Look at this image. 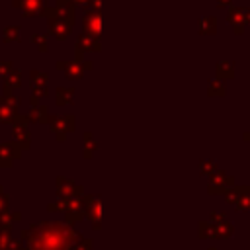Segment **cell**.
I'll return each instance as SVG.
<instances>
[{"mask_svg":"<svg viewBox=\"0 0 250 250\" xmlns=\"http://www.w3.org/2000/svg\"><path fill=\"white\" fill-rule=\"evenodd\" d=\"M76 47H78V57H80V53H82V51H98V41H96V39H92V35L82 33V35L78 37Z\"/></svg>","mask_w":250,"mask_h":250,"instance_id":"cell-4","label":"cell"},{"mask_svg":"<svg viewBox=\"0 0 250 250\" xmlns=\"http://www.w3.org/2000/svg\"><path fill=\"white\" fill-rule=\"evenodd\" d=\"M31 41H33L35 45H41V47H39L41 51H45V49H47V39H45V35H33V37H31Z\"/></svg>","mask_w":250,"mask_h":250,"instance_id":"cell-16","label":"cell"},{"mask_svg":"<svg viewBox=\"0 0 250 250\" xmlns=\"http://www.w3.org/2000/svg\"><path fill=\"white\" fill-rule=\"evenodd\" d=\"M72 123H74V119H72L70 115H62V117H55L51 127H53V131H55V133H59V135L62 137L66 131H72V129H74V125H72Z\"/></svg>","mask_w":250,"mask_h":250,"instance_id":"cell-1","label":"cell"},{"mask_svg":"<svg viewBox=\"0 0 250 250\" xmlns=\"http://www.w3.org/2000/svg\"><path fill=\"white\" fill-rule=\"evenodd\" d=\"M70 21H66V20H61V18H55V20H51L49 21V27H51V31L57 35V37H66L68 35V31H70Z\"/></svg>","mask_w":250,"mask_h":250,"instance_id":"cell-2","label":"cell"},{"mask_svg":"<svg viewBox=\"0 0 250 250\" xmlns=\"http://www.w3.org/2000/svg\"><path fill=\"white\" fill-rule=\"evenodd\" d=\"M82 70H84V64H80V66H78V61L68 62V66H66V74H68V76H72V78L80 76V74H82Z\"/></svg>","mask_w":250,"mask_h":250,"instance_id":"cell-12","label":"cell"},{"mask_svg":"<svg viewBox=\"0 0 250 250\" xmlns=\"http://www.w3.org/2000/svg\"><path fill=\"white\" fill-rule=\"evenodd\" d=\"M229 2H230V0H219V2H217V4H219V6H221V8H223V6H227V4H229Z\"/></svg>","mask_w":250,"mask_h":250,"instance_id":"cell-19","label":"cell"},{"mask_svg":"<svg viewBox=\"0 0 250 250\" xmlns=\"http://www.w3.org/2000/svg\"><path fill=\"white\" fill-rule=\"evenodd\" d=\"M14 4H16V6H21V8H23V12L31 16V14H37V12H41V8H43L45 0H23V2L16 0Z\"/></svg>","mask_w":250,"mask_h":250,"instance_id":"cell-6","label":"cell"},{"mask_svg":"<svg viewBox=\"0 0 250 250\" xmlns=\"http://www.w3.org/2000/svg\"><path fill=\"white\" fill-rule=\"evenodd\" d=\"M20 37V27L18 25H10L4 29V41H16Z\"/></svg>","mask_w":250,"mask_h":250,"instance_id":"cell-11","label":"cell"},{"mask_svg":"<svg viewBox=\"0 0 250 250\" xmlns=\"http://www.w3.org/2000/svg\"><path fill=\"white\" fill-rule=\"evenodd\" d=\"M244 21L250 23V10H244Z\"/></svg>","mask_w":250,"mask_h":250,"instance_id":"cell-18","label":"cell"},{"mask_svg":"<svg viewBox=\"0 0 250 250\" xmlns=\"http://www.w3.org/2000/svg\"><path fill=\"white\" fill-rule=\"evenodd\" d=\"M98 27H100V18H98V14H96V10H94V12H90L88 16H84V29H86V35L98 33Z\"/></svg>","mask_w":250,"mask_h":250,"instance_id":"cell-5","label":"cell"},{"mask_svg":"<svg viewBox=\"0 0 250 250\" xmlns=\"http://www.w3.org/2000/svg\"><path fill=\"white\" fill-rule=\"evenodd\" d=\"M29 117L35 119V121H37V119H45V117H47V107H45V105H33Z\"/></svg>","mask_w":250,"mask_h":250,"instance_id":"cell-13","label":"cell"},{"mask_svg":"<svg viewBox=\"0 0 250 250\" xmlns=\"http://www.w3.org/2000/svg\"><path fill=\"white\" fill-rule=\"evenodd\" d=\"M223 94H225L223 80H211L209 82V96H223Z\"/></svg>","mask_w":250,"mask_h":250,"instance_id":"cell-10","label":"cell"},{"mask_svg":"<svg viewBox=\"0 0 250 250\" xmlns=\"http://www.w3.org/2000/svg\"><path fill=\"white\" fill-rule=\"evenodd\" d=\"M6 84H8V86H20V84H21V80H20V72H16V70L10 72V74L6 76Z\"/></svg>","mask_w":250,"mask_h":250,"instance_id":"cell-15","label":"cell"},{"mask_svg":"<svg viewBox=\"0 0 250 250\" xmlns=\"http://www.w3.org/2000/svg\"><path fill=\"white\" fill-rule=\"evenodd\" d=\"M29 74H31V80H33V86H37V84H41V86H45V82H47V72H37V70H31Z\"/></svg>","mask_w":250,"mask_h":250,"instance_id":"cell-14","label":"cell"},{"mask_svg":"<svg viewBox=\"0 0 250 250\" xmlns=\"http://www.w3.org/2000/svg\"><path fill=\"white\" fill-rule=\"evenodd\" d=\"M229 21H230V25L234 27L236 33H242V29H244V10L242 8H230Z\"/></svg>","mask_w":250,"mask_h":250,"instance_id":"cell-3","label":"cell"},{"mask_svg":"<svg viewBox=\"0 0 250 250\" xmlns=\"http://www.w3.org/2000/svg\"><path fill=\"white\" fill-rule=\"evenodd\" d=\"M10 68H12V64H10V62L0 61V78H6V76L10 74Z\"/></svg>","mask_w":250,"mask_h":250,"instance_id":"cell-17","label":"cell"},{"mask_svg":"<svg viewBox=\"0 0 250 250\" xmlns=\"http://www.w3.org/2000/svg\"><path fill=\"white\" fill-rule=\"evenodd\" d=\"M199 31L201 33H215L217 31V20L207 16V18H201L199 20Z\"/></svg>","mask_w":250,"mask_h":250,"instance_id":"cell-8","label":"cell"},{"mask_svg":"<svg viewBox=\"0 0 250 250\" xmlns=\"http://www.w3.org/2000/svg\"><path fill=\"white\" fill-rule=\"evenodd\" d=\"M217 74H219L221 80H223V78H232V74H234V64L229 62V61H221V62L217 64Z\"/></svg>","mask_w":250,"mask_h":250,"instance_id":"cell-7","label":"cell"},{"mask_svg":"<svg viewBox=\"0 0 250 250\" xmlns=\"http://www.w3.org/2000/svg\"><path fill=\"white\" fill-rule=\"evenodd\" d=\"M70 100H72V88H59V94H57L59 105H66L70 104Z\"/></svg>","mask_w":250,"mask_h":250,"instance_id":"cell-9","label":"cell"}]
</instances>
